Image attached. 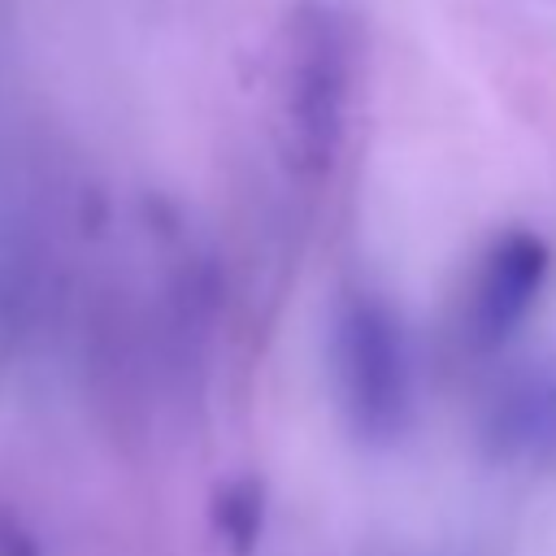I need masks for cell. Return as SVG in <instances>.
I'll list each match as a JSON object with an SVG mask.
<instances>
[{"mask_svg": "<svg viewBox=\"0 0 556 556\" xmlns=\"http://www.w3.org/2000/svg\"><path fill=\"white\" fill-rule=\"evenodd\" d=\"M334 387L356 439L391 443L413 417V369L395 313L356 295L334 326Z\"/></svg>", "mask_w": 556, "mask_h": 556, "instance_id": "cell-1", "label": "cell"}, {"mask_svg": "<svg viewBox=\"0 0 556 556\" xmlns=\"http://www.w3.org/2000/svg\"><path fill=\"white\" fill-rule=\"evenodd\" d=\"M282 83V126L291 165L304 174H326L343 139L348 100V43L339 17L326 4H304L291 17Z\"/></svg>", "mask_w": 556, "mask_h": 556, "instance_id": "cell-2", "label": "cell"}, {"mask_svg": "<svg viewBox=\"0 0 556 556\" xmlns=\"http://www.w3.org/2000/svg\"><path fill=\"white\" fill-rule=\"evenodd\" d=\"M552 269V252L534 230H508L491 243L469 291V334L478 348H500L534 308Z\"/></svg>", "mask_w": 556, "mask_h": 556, "instance_id": "cell-3", "label": "cell"}, {"mask_svg": "<svg viewBox=\"0 0 556 556\" xmlns=\"http://www.w3.org/2000/svg\"><path fill=\"white\" fill-rule=\"evenodd\" d=\"M482 447L504 465H556V361L495 395L482 417Z\"/></svg>", "mask_w": 556, "mask_h": 556, "instance_id": "cell-4", "label": "cell"}, {"mask_svg": "<svg viewBox=\"0 0 556 556\" xmlns=\"http://www.w3.org/2000/svg\"><path fill=\"white\" fill-rule=\"evenodd\" d=\"M261 517H265V495H261V486H256L252 478L230 482V486L217 495V530L226 534V543H230L239 556L252 552V543H256V534H261Z\"/></svg>", "mask_w": 556, "mask_h": 556, "instance_id": "cell-5", "label": "cell"}]
</instances>
